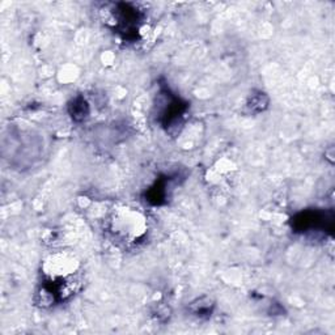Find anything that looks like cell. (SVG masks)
Instances as JSON below:
<instances>
[{"label": "cell", "mask_w": 335, "mask_h": 335, "mask_svg": "<svg viewBox=\"0 0 335 335\" xmlns=\"http://www.w3.org/2000/svg\"><path fill=\"white\" fill-rule=\"evenodd\" d=\"M70 108H71V115H72V118L76 120L83 119V118H85L87 114H88V105H87V103H85L81 97L74 100V103L71 104Z\"/></svg>", "instance_id": "cell-1"}]
</instances>
